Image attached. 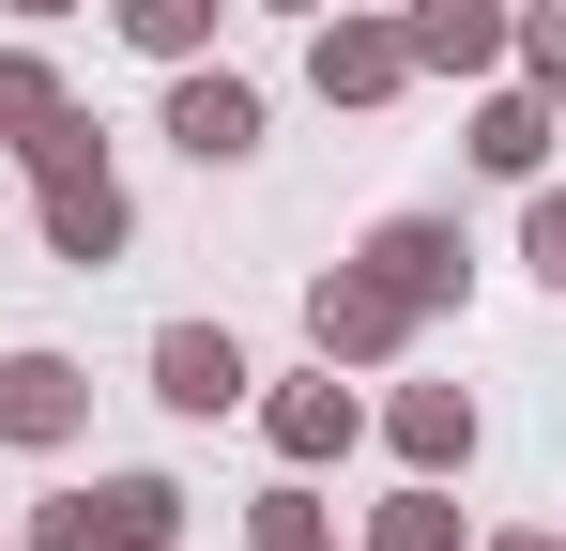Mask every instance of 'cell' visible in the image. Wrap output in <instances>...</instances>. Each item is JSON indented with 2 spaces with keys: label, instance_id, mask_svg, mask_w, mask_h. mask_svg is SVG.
Returning a JSON list of instances; mask_svg holds the SVG:
<instances>
[{
  "label": "cell",
  "instance_id": "cell-7",
  "mask_svg": "<svg viewBox=\"0 0 566 551\" xmlns=\"http://www.w3.org/2000/svg\"><path fill=\"white\" fill-rule=\"evenodd\" d=\"M199 15H214V0H123V31H138V46H199Z\"/></svg>",
  "mask_w": 566,
  "mask_h": 551
},
{
  "label": "cell",
  "instance_id": "cell-10",
  "mask_svg": "<svg viewBox=\"0 0 566 551\" xmlns=\"http://www.w3.org/2000/svg\"><path fill=\"white\" fill-rule=\"evenodd\" d=\"M521 551H536V537H521Z\"/></svg>",
  "mask_w": 566,
  "mask_h": 551
},
{
  "label": "cell",
  "instance_id": "cell-3",
  "mask_svg": "<svg viewBox=\"0 0 566 551\" xmlns=\"http://www.w3.org/2000/svg\"><path fill=\"white\" fill-rule=\"evenodd\" d=\"M62 414H77V367H46V353H15V367H0V429H15V445H46Z\"/></svg>",
  "mask_w": 566,
  "mask_h": 551
},
{
  "label": "cell",
  "instance_id": "cell-6",
  "mask_svg": "<svg viewBox=\"0 0 566 551\" xmlns=\"http://www.w3.org/2000/svg\"><path fill=\"white\" fill-rule=\"evenodd\" d=\"M337 429H353V398H322V383H306V398H276V445H291V459H322Z\"/></svg>",
  "mask_w": 566,
  "mask_h": 551
},
{
  "label": "cell",
  "instance_id": "cell-2",
  "mask_svg": "<svg viewBox=\"0 0 566 551\" xmlns=\"http://www.w3.org/2000/svg\"><path fill=\"white\" fill-rule=\"evenodd\" d=\"M154 537H169V490H154V475H123L107 506H62V521H46V551H154Z\"/></svg>",
  "mask_w": 566,
  "mask_h": 551
},
{
  "label": "cell",
  "instance_id": "cell-4",
  "mask_svg": "<svg viewBox=\"0 0 566 551\" xmlns=\"http://www.w3.org/2000/svg\"><path fill=\"white\" fill-rule=\"evenodd\" d=\"M154 367H169V398H185V414H214V398L245 383V353H230V337H199V322H185V337H169Z\"/></svg>",
  "mask_w": 566,
  "mask_h": 551
},
{
  "label": "cell",
  "instance_id": "cell-8",
  "mask_svg": "<svg viewBox=\"0 0 566 551\" xmlns=\"http://www.w3.org/2000/svg\"><path fill=\"white\" fill-rule=\"evenodd\" d=\"M536 261H552V276H566V199H536Z\"/></svg>",
  "mask_w": 566,
  "mask_h": 551
},
{
  "label": "cell",
  "instance_id": "cell-9",
  "mask_svg": "<svg viewBox=\"0 0 566 551\" xmlns=\"http://www.w3.org/2000/svg\"><path fill=\"white\" fill-rule=\"evenodd\" d=\"M536 62H552V92H566V0H552V15H536Z\"/></svg>",
  "mask_w": 566,
  "mask_h": 551
},
{
  "label": "cell",
  "instance_id": "cell-5",
  "mask_svg": "<svg viewBox=\"0 0 566 551\" xmlns=\"http://www.w3.org/2000/svg\"><path fill=\"white\" fill-rule=\"evenodd\" d=\"M169 123H185V154H245V138H261V107H245L230 77H199L185 107H169Z\"/></svg>",
  "mask_w": 566,
  "mask_h": 551
},
{
  "label": "cell",
  "instance_id": "cell-1",
  "mask_svg": "<svg viewBox=\"0 0 566 551\" xmlns=\"http://www.w3.org/2000/svg\"><path fill=\"white\" fill-rule=\"evenodd\" d=\"M62 169H46V230H62V261H107L123 246V199H107V169H77V138H46Z\"/></svg>",
  "mask_w": 566,
  "mask_h": 551
}]
</instances>
